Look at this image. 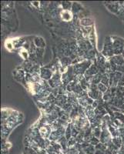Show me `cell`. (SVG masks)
Here are the masks:
<instances>
[{
  "label": "cell",
  "instance_id": "32",
  "mask_svg": "<svg viewBox=\"0 0 124 154\" xmlns=\"http://www.w3.org/2000/svg\"><path fill=\"white\" fill-rule=\"evenodd\" d=\"M79 154H86V153H84L83 151V150H82V151H80V152L79 153Z\"/></svg>",
  "mask_w": 124,
  "mask_h": 154
},
{
  "label": "cell",
  "instance_id": "28",
  "mask_svg": "<svg viewBox=\"0 0 124 154\" xmlns=\"http://www.w3.org/2000/svg\"><path fill=\"white\" fill-rule=\"evenodd\" d=\"M62 63H63V66H68L72 64V61H70V57H65V58L62 59Z\"/></svg>",
  "mask_w": 124,
  "mask_h": 154
},
{
  "label": "cell",
  "instance_id": "16",
  "mask_svg": "<svg viewBox=\"0 0 124 154\" xmlns=\"http://www.w3.org/2000/svg\"><path fill=\"white\" fill-rule=\"evenodd\" d=\"M112 142L116 146H117L119 149L122 147L123 146V139L120 136H116V137H113V139H112Z\"/></svg>",
  "mask_w": 124,
  "mask_h": 154
},
{
  "label": "cell",
  "instance_id": "2",
  "mask_svg": "<svg viewBox=\"0 0 124 154\" xmlns=\"http://www.w3.org/2000/svg\"><path fill=\"white\" fill-rule=\"evenodd\" d=\"M101 54L105 58H107L108 59L115 56L114 55V51H113V41H112L111 36H107L105 39L103 48V50L101 52Z\"/></svg>",
  "mask_w": 124,
  "mask_h": 154
},
{
  "label": "cell",
  "instance_id": "21",
  "mask_svg": "<svg viewBox=\"0 0 124 154\" xmlns=\"http://www.w3.org/2000/svg\"><path fill=\"white\" fill-rule=\"evenodd\" d=\"M113 116H115L116 119L120 121L121 123H123L124 124V115L121 113H119V112H115L113 113Z\"/></svg>",
  "mask_w": 124,
  "mask_h": 154
},
{
  "label": "cell",
  "instance_id": "18",
  "mask_svg": "<svg viewBox=\"0 0 124 154\" xmlns=\"http://www.w3.org/2000/svg\"><path fill=\"white\" fill-rule=\"evenodd\" d=\"M101 83L106 86L107 87L110 88V75L108 73L103 74V78H102Z\"/></svg>",
  "mask_w": 124,
  "mask_h": 154
},
{
  "label": "cell",
  "instance_id": "8",
  "mask_svg": "<svg viewBox=\"0 0 124 154\" xmlns=\"http://www.w3.org/2000/svg\"><path fill=\"white\" fill-rule=\"evenodd\" d=\"M65 130L63 128V126L58 128L57 130H53V131H52L50 137H49V139H50L51 142L58 141L59 139H60L62 137H63V135H65Z\"/></svg>",
  "mask_w": 124,
  "mask_h": 154
},
{
  "label": "cell",
  "instance_id": "17",
  "mask_svg": "<svg viewBox=\"0 0 124 154\" xmlns=\"http://www.w3.org/2000/svg\"><path fill=\"white\" fill-rule=\"evenodd\" d=\"M80 24H81L83 27H90L91 26H93V21H92V19H90L86 18L81 19V21H80Z\"/></svg>",
  "mask_w": 124,
  "mask_h": 154
},
{
  "label": "cell",
  "instance_id": "30",
  "mask_svg": "<svg viewBox=\"0 0 124 154\" xmlns=\"http://www.w3.org/2000/svg\"><path fill=\"white\" fill-rule=\"evenodd\" d=\"M94 154H106V151H103V150H96V152H95Z\"/></svg>",
  "mask_w": 124,
  "mask_h": 154
},
{
  "label": "cell",
  "instance_id": "19",
  "mask_svg": "<svg viewBox=\"0 0 124 154\" xmlns=\"http://www.w3.org/2000/svg\"><path fill=\"white\" fill-rule=\"evenodd\" d=\"M65 137L67 140H69L72 137V126L71 125H68L66 129H65Z\"/></svg>",
  "mask_w": 124,
  "mask_h": 154
},
{
  "label": "cell",
  "instance_id": "11",
  "mask_svg": "<svg viewBox=\"0 0 124 154\" xmlns=\"http://www.w3.org/2000/svg\"><path fill=\"white\" fill-rule=\"evenodd\" d=\"M82 150L86 154H94L96 152V148L94 146L91 145L88 142H84L82 143Z\"/></svg>",
  "mask_w": 124,
  "mask_h": 154
},
{
  "label": "cell",
  "instance_id": "12",
  "mask_svg": "<svg viewBox=\"0 0 124 154\" xmlns=\"http://www.w3.org/2000/svg\"><path fill=\"white\" fill-rule=\"evenodd\" d=\"M106 6L110 11L114 13H118L120 9L119 2H106Z\"/></svg>",
  "mask_w": 124,
  "mask_h": 154
},
{
  "label": "cell",
  "instance_id": "1",
  "mask_svg": "<svg viewBox=\"0 0 124 154\" xmlns=\"http://www.w3.org/2000/svg\"><path fill=\"white\" fill-rule=\"evenodd\" d=\"M93 64V62L91 60H87L85 59L83 62L79 63H77L76 65H72V69L73 73L76 76H84V74L86 73L87 69L90 67V66Z\"/></svg>",
  "mask_w": 124,
  "mask_h": 154
},
{
  "label": "cell",
  "instance_id": "29",
  "mask_svg": "<svg viewBox=\"0 0 124 154\" xmlns=\"http://www.w3.org/2000/svg\"><path fill=\"white\" fill-rule=\"evenodd\" d=\"M43 49H41V48H37L36 50V53L37 55V57L39 58V57H42L43 55Z\"/></svg>",
  "mask_w": 124,
  "mask_h": 154
},
{
  "label": "cell",
  "instance_id": "15",
  "mask_svg": "<svg viewBox=\"0 0 124 154\" xmlns=\"http://www.w3.org/2000/svg\"><path fill=\"white\" fill-rule=\"evenodd\" d=\"M72 12L73 13H78L83 10V6L78 2H73L72 5Z\"/></svg>",
  "mask_w": 124,
  "mask_h": 154
},
{
  "label": "cell",
  "instance_id": "5",
  "mask_svg": "<svg viewBox=\"0 0 124 154\" xmlns=\"http://www.w3.org/2000/svg\"><path fill=\"white\" fill-rule=\"evenodd\" d=\"M87 93H88V96L91 99H93V100H100L103 99V93H102L97 88V85H95L93 83L90 84V87L87 90Z\"/></svg>",
  "mask_w": 124,
  "mask_h": 154
},
{
  "label": "cell",
  "instance_id": "31",
  "mask_svg": "<svg viewBox=\"0 0 124 154\" xmlns=\"http://www.w3.org/2000/svg\"><path fill=\"white\" fill-rule=\"evenodd\" d=\"M118 154H124V150H122V149H120V151H119Z\"/></svg>",
  "mask_w": 124,
  "mask_h": 154
},
{
  "label": "cell",
  "instance_id": "25",
  "mask_svg": "<svg viewBox=\"0 0 124 154\" xmlns=\"http://www.w3.org/2000/svg\"><path fill=\"white\" fill-rule=\"evenodd\" d=\"M76 143H77L76 139L74 138V137H71V138L68 140V147L70 148L74 147Z\"/></svg>",
  "mask_w": 124,
  "mask_h": 154
},
{
  "label": "cell",
  "instance_id": "24",
  "mask_svg": "<svg viewBox=\"0 0 124 154\" xmlns=\"http://www.w3.org/2000/svg\"><path fill=\"white\" fill-rule=\"evenodd\" d=\"M97 88H98V89H99V91L101 92L102 93H105L107 92V90L109 89V88L107 87L106 86H105L102 83H99V84L97 85Z\"/></svg>",
  "mask_w": 124,
  "mask_h": 154
},
{
  "label": "cell",
  "instance_id": "13",
  "mask_svg": "<svg viewBox=\"0 0 124 154\" xmlns=\"http://www.w3.org/2000/svg\"><path fill=\"white\" fill-rule=\"evenodd\" d=\"M68 103V98L65 95H58V96L56 99V104L59 106L60 107H63V106L65 105V103Z\"/></svg>",
  "mask_w": 124,
  "mask_h": 154
},
{
  "label": "cell",
  "instance_id": "33",
  "mask_svg": "<svg viewBox=\"0 0 124 154\" xmlns=\"http://www.w3.org/2000/svg\"></svg>",
  "mask_w": 124,
  "mask_h": 154
},
{
  "label": "cell",
  "instance_id": "3",
  "mask_svg": "<svg viewBox=\"0 0 124 154\" xmlns=\"http://www.w3.org/2000/svg\"><path fill=\"white\" fill-rule=\"evenodd\" d=\"M113 41V51L115 56L122 55L124 52V39L118 36H111Z\"/></svg>",
  "mask_w": 124,
  "mask_h": 154
},
{
  "label": "cell",
  "instance_id": "9",
  "mask_svg": "<svg viewBox=\"0 0 124 154\" xmlns=\"http://www.w3.org/2000/svg\"><path fill=\"white\" fill-rule=\"evenodd\" d=\"M99 73V70L98 69L97 66L96 65V63H93L90 66V67L87 69V71L86 72V73L84 74V77L86 79V80L88 81L89 83H90V81L92 79L93 76H96V74H98Z\"/></svg>",
  "mask_w": 124,
  "mask_h": 154
},
{
  "label": "cell",
  "instance_id": "7",
  "mask_svg": "<svg viewBox=\"0 0 124 154\" xmlns=\"http://www.w3.org/2000/svg\"><path fill=\"white\" fill-rule=\"evenodd\" d=\"M49 83V86H51L52 88L55 89V88L59 87L62 85V75L59 73V72H56L53 76H52V79L48 81Z\"/></svg>",
  "mask_w": 124,
  "mask_h": 154
},
{
  "label": "cell",
  "instance_id": "14",
  "mask_svg": "<svg viewBox=\"0 0 124 154\" xmlns=\"http://www.w3.org/2000/svg\"><path fill=\"white\" fill-rule=\"evenodd\" d=\"M102 78H103V74L101 73H99L98 74H96V76H94L92 78L90 81V84L93 83V84H95V85H98L99 83H101Z\"/></svg>",
  "mask_w": 124,
  "mask_h": 154
},
{
  "label": "cell",
  "instance_id": "26",
  "mask_svg": "<svg viewBox=\"0 0 124 154\" xmlns=\"http://www.w3.org/2000/svg\"><path fill=\"white\" fill-rule=\"evenodd\" d=\"M95 148H96V150H103V151H106V150H107V146H106L105 144L102 143H99L98 145L95 146Z\"/></svg>",
  "mask_w": 124,
  "mask_h": 154
},
{
  "label": "cell",
  "instance_id": "22",
  "mask_svg": "<svg viewBox=\"0 0 124 154\" xmlns=\"http://www.w3.org/2000/svg\"><path fill=\"white\" fill-rule=\"evenodd\" d=\"M35 44L39 48H43L45 46V42L42 38H36L35 40Z\"/></svg>",
  "mask_w": 124,
  "mask_h": 154
},
{
  "label": "cell",
  "instance_id": "27",
  "mask_svg": "<svg viewBox=\"0 0 124 154\" xmlns=\"http://www.w3.org/2000/svg\"><path fill=\"white\" fill-rule=\"evenodd\" d=\"M72 3L70 2H63L62 3V6H63V9H65V10H68V9H70V8H72Z\"/></svg>",
  "mask_w": 124,
  "mask_h": 154
},
{
  "label": "cell",
  "instance_id": "10",
  "mask_svg": "<svg viewBox=\"0 0 124 154\" xmlns=\"http://www.w3.org/2000/svg\"><path fill=\"white\" fill-rule=\"evenodd\" d=\"M53 73L50 69L47 68H42L40 69V77L44 80H50L53 76Z\"/></svg>",
  "mask_w": 124,
  "mask_h": 154
},
{
  "label": "cell",
  "instance_id": "20",
  "mask_svg": "<svg viewBox=\"0 0 124 154\" xmlns=\"http://www.w3.org/2000/svg\"><path fill=\"white\" fill-rule=\"evenodd\" d=\"M88 143H90V144H91V145H93V146H96L98 145V144L100 143V140H99V139L96 138V136H93L90 139H89Z\"/></svg>",
  "mask_w": 124,
  "mask_h": 154
},
{
  "label": "cell",
  "instance_id": "23",
  "mask_svg": "<svg viewBox=\"0 0 124 154\" xmlns=\"http://www.w3.org/2000/svg\"><path fill=\"white\" fill-rule=\"evenodd\" d=\"M24 154H38L36 150H34L33 148L30 146H27L25 147V153Z\"/></svg>",
  "mask_w": 124,
  "mask_h": 154
},
{
  "label": "cell",
  "instance_id": "4",
  "mask_svg": "<svg viewBox=\"0 0 124 154\" xmlns=\"http://www.w3.org/2000/svg\"><path fill=\"white\" fill-rule=\"evenodd\" d=\"M112 139H113V136H112L111 133L109 131L108 127L106 126V124L104 123L103 125V127H102V133L101 136H100V138H99L100 143H103V144L106 146L108 143L112 142Z\"/></svg>",
  "mask_w": 124,
  "mask_h": 154
},
{
  "label": "cell",
  "instance_id": "6",
  "mask_svg": "<svg viewBox=\"0 0 124 154\" xmlns=\"http://www.w3.org/2000/svg\"><path fill=\"white\" fill-rule=\"evenodd\" d=\"M110 75V88L117 87L119 82L122 79L123 74L120 72L116 71L109 74Z\"/></svg>",
  "mask_w": 124,
  "mask_h": 154
}]
</instances>
